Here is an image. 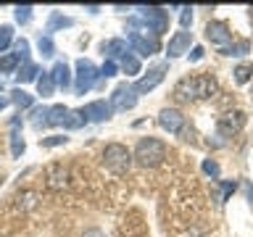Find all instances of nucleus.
I'll return each instance as SVG.
<instances>
[{
	"label": "nucleus",
	"instance_id": "nucleus-12",
	"mask_svg": "<svg viewBox=\"0 0 253 237\" xmlns=\"http://www.w3.org/2000/svg\"><path fill=\"white\" fill-rule=\"evenodd\" d=\"M206 37H209L213 45L232 42V32H229V27L224 21H209V24H206Z\"/></svg>",
	"mask_w": 253,
	"mask_h": 237
},
{
	"label": "nucleus",
	"instance_id": "nucleus-31",
	"mask_svg": "<svg viewBox=\"0 0 253 237\" xmlns=\"http://www.w3.org/2000/svg\"><path fill=\"white\" fill-rule=\"evenodd\" d=\"M203 171L209 174V177L216 179V177H219V163H216V161H211V158H206V161H203Z\"/></svg>",
	"mask_w": 253,
	"mask_h": 237
},
{
	"label": "nucleus",
	"instance_id": "nucleus-7",
	"mask_svg": "<svg viewBox=\"0 0 253 237\" xmlns=\"http://www.w3.org/2000/svg\"><path fill=\"white\" fill-rule=\"evenodd\" d=\"M245 126V114L243 111H227L224 116H219L216 121V132L219 137H232V134H237Z\"/></svg>",
	"mask_w": 253,
	"mask_h": 237
},
{
	"label": "nucleus",
	"instance_id": "nucleus-2",
	"mask_svg": "<svg viewBox=\"0 0 253 237\" xmlns=\"http://www.w3.org/2000/svg\"><path fill=\"white\" fill-rule=\"evenodd\" d=\"M134 158L140 166H158L166 158V145L158 137H142L134 148Z\"/></svg>",
	"mask_w": 253,
	"mask_h": 237
},
{
	"label": "nucleus",
	"instance_id": "nucleus-37",
	"mask_svg": "<svg viewBox=\"0 0 253 237\" xmlns=\"http://www.w3.org/2000/svg\"><path fill=\"white\" fill-rule=\"evenodd\" d=\"M82 237H106V235H103V229H98V227H92V229H87V232H84Z\"/></svg>",
	"mask_w": 253,
	"mask_h": 237
},
{
	"label": "nucleus",
	"instance_id": "nucleus-32",
	"mask_svg": "<svg viewBox=\"0 0 253 237\" xmlns=\"http://www.w3.org/2000/svg\"><path fill=\"white\" fill-rule=\"evenodd\" d=\"M40 142H42L45 148H55V145H63V142H66V137H61V134H53V137H42Z\"/></svg>",
	"mask_w": 253,
	"mask_h": 237
},
{
	"label": "nucleus",
	"instance_id": "nucleus-24",
	"mask_svg": "<svg viewBox=\"0 0 253 237\" xmlns=\"http://www.w3.org/2000/svg\"><path fill=\"white\" fill-rule=\"evenodd\" d=\"M248 50H251L248 40H240V42H232V45H227L221 53H224V55H245Z\"/></svg>",
	"mask_w": 253,
	"mask_h": 237
},
{
	"label": "nucleus",
	"instance_id": "nucleus-29",
	"mask_svg": "<svg viewBox=\"0 0 253 237\" xmlns=\"http://www.w3.org/2000/svg\"><path fill=\"white\" fill-rule=\"evenodd\" d=\"M71 19H66V16H61V13H53L50 16V24H47V32H53L55 27H71Z\"/></svg>",
	"mask_w": 253,
	"mask_h": 237
},
{
	"label": "nucleus",
	"instance_id": "nucleus-9",
	"mask_svg": "<svg viewBox=\"0 0 253 237\" xmlns=\"http://www.w3.org/2000/svg\"><path fill=\"white\" fill-rule=\"evenodd\" d=\"M158 124H161L166 132L179 134L185 129V116H182V111H177V108H164L161 114H158Z\"/></svg>",
	"mask_w": 253,
	"mask_h": 237
},
{
	"label": "nucleus",
	"instance_id": "nucleus-21",
	"mask_svg": "<svg viewBox=\"0 0 253 237\" xmlns=\"http://www.w3.org/2000/svg\"><path fill=\"white\" fill-rule=\"evenodd\" d=\"M122 69H124V74H140V58L134 53H129V55H124L122 58Z\"/></svg>",
	"mask_w": 253,
	"mask_h": 237
},
{
	"label": "nucleus",
	"instance_id": "nucleus-10",
	"mask_svg": "<svg viewBox=\"0 0 253 237\" xmlns=\"http://www.w3.org/2000/svg\"><path fill=\"white\" fill-rule=\"evenodd\" d=\"M164 71H166V66H156V69H150L148 74H142V77L137 79V84H134L137 95H145V92H150V90H156V87L164 82Z\"/></svg>",
	"mask_w": 253,
	"mask_h": 237
},
{
	"label": "nucleus",
	"instance_id": "nucleus-30",
	"mask_svg": "<svg viewBox=\"0 0 253 237\" xmlns=\"http://www.w3.org/2000/svg\"><path fill=\"white\" fill-rule=\"evenodd\" d=\"M32 19V5H16V21L27 24Z\"/></svg>",
	"mask_w": 253,
	"mask_h": 237
},
{
	"label": "nucleus",
	"instance_id": "nucleus-27",
	"mask_svg": "<svg viewBox=\"0 0 253 237\" xmlns=\"http://www.w3.org/2000/svg\"><path fill=\"white\" fill-rule=\"evenodd\" d=\"M84 124V116H82V111H69V116H66V129H79V126Z\"/></svg>",
	"mask_w": 253,
	"mask_h": 237
},
{
	"label": "nucleus",
	"instance_id": "nucleus-15",
	"mask_svg": "<svg viewBox=\"0 0 253 237\" xmlns=\"http://www.w3.org/2000/svg\"><path fill=\"white\" fill-rule=\"evenodd\" d=\"M69 171L63 169L61 163H53L50 169H47V187H53V190H61V187H66L69 185Z\"/></svg>",
	"mask_w": 253,
	"mask_h": 237
},
{
	"label": "nucleus",
	"instance_id": "nucleus-41",
	"mask_svg": "<svg viewBox=\"0 0 253 237\" xmlns=\"http://www.w3.org/2000/svg\"><path fill=\"white\" fill-rule=\"evenodd\" d=\"M0 90H3V79H0Z\"/></svg>",
	"mask_w": 253,
	"mask_h": 237
},
{
	"label": "nucleus",
	"instance_id": "nucleus-1",
	"mask_svg": "<svg viewBox=\"0 0 253 237\" xmlns=\"http://www.w3.org/2000/svg\"><path fill=\"white\" fill-rule=\"evenodd\" d=\"M216 90H219V84L211 74H198V77L179 79L177 87H174V98L177 100H203V98H211Z\"/></svg>",
	"mask_w": 253,
	"mask_h": 237
},
{
	"label": "nucleus",
	"instance_id": "nucleus-35",
	"mask_svg": "<svg viewBox=\"0 0 253 237\" xmlns=\"http://www.w3.org/2000/svg\"><path fill=\"white\" fill-rule=\"evenodd\" d=\"M190 21H193V11H190V8H182V16H179L182 29H187V27H190Z\"/></svg>",
	"mask_w": 253,
	"mask_h": 237
},
{
	"label": "nucleus",
	"instance_id": "nucleus-5",
	"mask_svg": "<svg viewBox=\"0 0 253 237\" xmlns=\"http://www.w3.org/2000/svg\"><path fill=\"white\" fill-rule=\"evenodd\" d=\"M142 24H148V29H153V35L169 29V11L166 8H140Z\"/></svg>",
	"mask_w": 253,
	"mask_h": 237
},
{
	"label": "nucleus",
	"instance_id": "nucleus-40",
	"mask_svg": "<svg viewBox=\"0 0 253 237\" xmlns=\"http://www.w3.org/2000/svg\"><path fill=\"white\" fill-rule=\"evenodd\" d=\"M248 198H251V200H253V187H248Z\"/></svg>",
	"mask_w": 253,
	"mask_h": 237
},
{
	"label": "nucleus",
	"instance_id": "nucleus-26",
	"mask_svg": "<svg viewBox=\"0 0 253 237\" xmlns=\"http://www.w3.org/2000/svg\"><path fill=\"white\" fill-rule=\"evenodd\" d=\"M232 74H235V82H237V84H245V82L251 79V74H253V66H248V63H240V66H237Z\"/></svg>",
	"mask_w": 253,
	"mask_h": 237
},
{
	"label": "nucleus",
	"instance_id": "nucleus-20",
	"mask_svg": "<svg viewBox=\"0 0 253 237\" xmlns=\"http://www.w3.org/2000/svg\"><path fill=\"white\" fill-rule=\"evenodd\" d=\"M19 61H24L19 53H11V55H3L0 58V74H11V71L19 66Z\"/></svg>",
	"mask_w": 253,
	"mask_h": 237
},
{
	"label": "nucleus",
	"instance_id": "nucleus-22",
	"mask_svg": "<svg viewBox=\"0 0 253 237\" xmlns=\"http://www.w3.org/2000/svg\"><path fill=\"white\" fill-rule=\"evenodd\" d=\"M24 148H27V145H24V137L19 134V129L13 126V132H11V156H13V158H21Z\"/></svg>",
	"mask_w": 253,
	"mask_h": 237
},
{
	"label": "nucleus",
	"instance_id": "nucleus-14",
	"mask_svg": "<svg viewBox=\"0 0 253 237\" xmlns=\"http://www.w3.org/2000/svg\"><path fill=\"white\" fill-rule=\"evenodd\" d=\"M103 53L108 55V61H114V58H124V55H129V42L122 37H114V40H108L106 45H103Z\"/></svg>",
	"mask_w": 253,
	"mask_h": 237
},
{
	"label": "nucleus",
	"instance_id": "nucleus-39",
	"mask_svg": "<svg viewBox=\"0 0 253 237\" xmlns=\"http://www.w3.org/2000/svg\"><path fill=\"white\" fill-rule=\"evenodd\" d=\"M8 106V98H0V108H5Z\"/></svg>",
	"mask_w": 253,
	"mask_h": 237
},
{
	"label": "nucleus",
	"instance_id": "nucleus-28",
	"mask_svg": "<svg viewBox=\"0 0 253 237\" xmlns=\"http://www.w3.org/2000/svg\"><path fill=\"white\" fill-rule=\"evenodd\" d=\"M11 40H13V27L11 24H3V27H0V50H5V47L11 45Z\"/></svg>",
	"mask_w": 253,
	"mask_h": 237
},
{
	"label": "nucleus",
	"instance_id": "nucleus-8",
	"mask_svg": "<svg viewBox=\"0 0 253 237\" xmlns=\"http://www.w3.org/2000/svg\"><path fill=\"white\" fill-rule=\"evenodd\" d=\"M129 45L137 50L140 55H153V53H158V37L156 35H142V32H129Z\"/></svg>",
	"mask_w": 253,
	"mask_h": 237
},
{
	"label": "nucleus",
	"instance_id": "nucleus-34",
	"mask_svg": "<svg viewBox=\"0 0 253 237\" xmlns=\"http://www.w3.org/2000/svg\"><path fill=\"white\" fill-rule=\"evenodd\" d=\"M16 53H19L21 55V58H24V63H27V55H29V42H27V40H19V42H16Z\"/></svg>",
	"mask_w": 253,
	"mask_h": 237
},
{
	"label": "nucleus",
	"instance_id": "nucleus-36",
	"mask_svg": "<svg viewBox=\"0 0 253 237\" xmlns=\"http://www.w3.org/2000/svg\"><path fill=\"white\" fill-rule=\"evenodd\" d=\"M203 58V47L201 45H195L193 47V53H190V61H201Z\"/></svg>",
	"mask_w": 253,
	"mask_h": 237
},
{
	"label": "nucleus",
	"instance_id": "nucleus-16",
	"mask_svg": "<svg viewBox=\"0 0 253 237\" xmlns=\"http://www.w3.org/2000/svg\"><path fill=\"white\" fill-rule=\"evenodd\" d=\"M50 74H53V82H55V87H63V90H66V87L71 84V71H69V66H66L63 61L55 63Z\"/></svg>",
	"mask_w": 253,
	"mask_h": 237
},
{
	"label": "nucleus",
	"instance_id": "nucleus-3",
	"mask_svg": "<svg viewBox=\"0 0 253 237\" xmlns=\"http://www.w3.org/2000/svg\"><path fill=\"white\" fill-rule=\"evenodd\" d=\"M103 163H106L108 171L124 174L132 163V153L122 145V142H111V145H106V150H103Z\"/></svg>",
	"mask_w": 253,
	"mask_h": 237
},
{
	"label": "nucleus",
	"instance_id": "nucleus-33",
	"mask_svg": "<svg viewBox=\"0 0 253 237\" xmlns=\"http://www.w3.org/2000/svg\"><path fill=\"white\" fill-rule=\"evenodd\" d=\"M116 69H119V66H116V61H106V63H103V69H100V77H106V79H108V77H114V74H116Z\"/></svg>",
	"mask_w": 253,
	"mask_h": 237
},
{
	"label": "nucleus",
	"instance_id": "nucleus-25",
	"mask_svg": "<svg viewBox=\"0 0 253 237\" xmlns=\"http://www.w3.org/2000/svg\"><path fill=\"white\" fill-rule=\"evenodd\" d=\"M37 47H40V53H42V58H50V55L55 53L50 35H40V40H37Z\"/></svg>",
	"mask_w": 253,
	"mask_h": 237
},
{
	"label": "nucleus",
	"instance_id": "nucleus-6",
	"mask_svg": "<svg viewBox=\"0 0 253 237\" xmlns=\"http://www.w3.org/2000/svg\"><path fill=\"white\" fill-rule=\"evenodd\" d=\"M134 103H137V90H134V84L124 82L119 84L114 92H111V108L114 111H129L134 108Z\"/></svg>",
	"mask_w": 253,
	"mask_h": 237
},
{
	"label": "nucleus",
	"instance_id": "nucleus-4",
	"mask_svg": "<svg viewBox=\"0 0 253 237\" xmlns=\"http://www.w3.org/2000/svg\"><path fill=\"white\" fill-rule=\"evenodd\" d=\"M98 77H100V71L95 69L90 61L79 58V61H77V82H74L77 95L90 92V90H92V84H95V79H98Z\"/></svg>",
	"mask_w": 253,
	"mask_h": 237
},
{
	"label": "nucleus",
	"instance_id": "nucleus-13",
	"mask_svg": "<svg viewBox=\"0 0 253 237\" xmlns=\"http://www.w3.org/2000/svg\"><path fill=\"white\" fill-rule=\"evenodd\" d=\"M190 42H193V35H190L187 29L177 32V35L169 40V45H166V53H169V58H179L182 53H187V50H190Z\"/></svg>",
	"mask_w": 253,
	"mask_h": 237
},
{
	"label": "nucleus",
	"instance_id": "nucleus-11",
	"mask_svg": "<svg viewBox=\"0 0 253 237\" xmlns=\"http://www.w3.org/2000/svg\"><path fill=\"white\" fill-rule=\"evenodd\" d=\"M111 114H114V108L106 100H92L82 108V116L87 121H106V118H111Z\"/></svg>",
	"mask_w": 253,
	"mask_h": 237
},
{
	"label": "nucleus",
	"instance_id": "nucleus-17",
	"mask_svg": "<svg viewBox=\"0 0 253 237\" xmlns=\"http://www.w3.org/2000/svg\"><path fill=\"white\" fill-rule=\"evenodd\" d=\"M66 116H69V108L66 106L47 108V124H53V126H63V124H66Z\"/></svg>",
	"mask_w": 253,
	"mask_h": 237
},
{
	"label": "nucleus",
	"instance_id": "nucleus-18",
	"mask_svg": "<svg viewBox=\"0 0 253 237\" xmlns=\"http://www.w3.org/2000/svg\"><path fill=\"white\" fill-rule=\"evenodd\" d=\"M55 90V82H53V74L50 71H42V77L37 79V92L42 95V98H50Z\"/></svg>",
	"mask_w": 253,
	"mask_h": 237
},
{
	"label": "nucleus",
	"instance_id": "nucleus-19",
	"mask_svg": "<svg viewBox=\"0 0 253 237\" xmlns=\"http://www.w3.org/2000/svg\"><path fill=\"white\" fill-rule=\"evenodd\" d=\"M37 74H40L37 63L27 61V63H24V66H21V71H19V74H16V79H19V82H32V79H40Z\"/></svg>",
	"mask_w": 253,
	"mask_h": 237
},
{
	"label": "nucleus",
	"instance_id": "nucleus-38",
	"mask_svg": "<svg viewBox=\"0 0 253 237\" xmlns=\"http://www.w3.org/2000/svg\"><path fill=\"white\" fill-rule=\"evenodd\" d=\"M232 190H235V182H232V185H229V182H224V195H229Z\"/></svg>",
	"mask_w": 253,
	"mask_h": 237
},
{
	"label": "nucleus",
	"instance_id": "nucleus-23",
	"mask_svg": "<svg viewBox=\"0 0 253 237\" xmlns=\"http://www.w3.org/2000/svg\"><path fill=\"white\" fill-rule=\"evenodd\" d=\"M11 100H13L19 108H32V103H35V98H32L29 92H24V90H13V92H11Z\"/></svg>",
	"mask_w": 253,
	"mask_h": 237
}]
</instances>
